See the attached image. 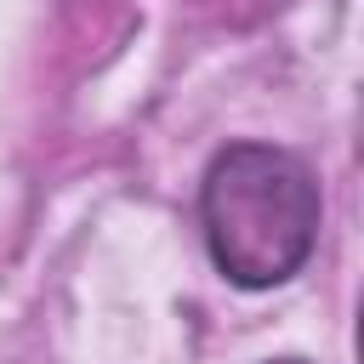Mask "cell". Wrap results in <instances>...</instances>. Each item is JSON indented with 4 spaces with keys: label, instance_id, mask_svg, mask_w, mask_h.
Segmentation results:
<instances>
[{
    "label": "cell",
    "instance_id": "6da1fadb",
    "mask_svg": "<svg viewBox=\"0 0 364 364\" xmlns=\"http://www.w3.org/2000/svg\"><path fill=\"white\" fill-rule=\"evenodd\" d=\"M199 222L222 279L245 290L284 284L301 273L318 239V182L313 171L267 142H233L210 159L199 188Z\"/></svg>",
    "mask_w": 364,
    "mask_h": 364
},
{
    "label": "cell",
    "instance_id": "7a4b0ae2",
    "mask_svg": "<svg viewBox=\"0 0 364 364\" xmlns=\"http://www.w3.org/2000/svg\"><path fill=\"white\" fill-rule=\"evenodd\" d=\"M273 364H313V358H273Z\"/></svg>",
    "mask_w": 364,
    "mask_h": 364
}]
</instances>
